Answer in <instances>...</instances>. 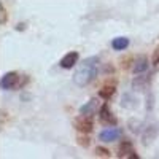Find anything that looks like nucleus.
I'll list each match as a JSON object with an SVG mask.
<instances>
[{"label": "nucleus", "instance_id": "obj_2", "mask_svg": "<svg viewBox=\"0 0 159 159\" xmlns=\"http://www.w3.org/2000/svg\"><path fill=\"white\" fill-rule=\"evenodd\" d=\"M19 80H21V76L16 72H8L2 76V80H0V86H2V89L13 91L19 86Z\"/></svg>", "mask_w": 159, "mask_h": 159}, {"label": "nucleus", "instance_id": "obj_1", "mask_svg": "<svg viewBox=\"0 0 159 159\" xmlns=\"http://www.w3.org/2000/svg\"><path fill=\"white\" fill-rule=\"evenodd\" d=\"M99 67H100L99 57H96V56L86 57L81 64H80L78 70L75 72V75H73V83H75L76 86H80V88L88 86L92 80L97 76Z\"/></svg>", "mask_w": 159, "mask_h": 159}, {"label": "nucleus", "instance_id": "obj_4", "mask_svg": "<svg viewBox=\"0 0 159 159\" xmlns=\"http://www.w3.org/2000/svg\"><path fill=\"white\" fill-rule=\"evenodd\" d=\"M78 52L76 51H70V52H67L62 59H61V62H59V65L62 69H72L73 65L78 62Z\"/></svg>", "mask_w": 159, "mask_h": 159}, {"label": "nucleus", "instance_id": "obj_6", "mask_svg": "<svg viewBox=\"0 0 159 159\" xmlns=\"http://www.w3.org/2000/svg\"><path fill=\"white\" fill-rule=\"evenodd\" d=\"M119 157H137L135 151H134V147L129 140H124L119 145V153H118Z\"/></svg>", "mask_w": 159, "mask_h": 159}, {"label": "nucleus", "instance_id": "obj_5", "mask_svg": "<svg viewBox=\"0 0 159 159\" xmlns=\"http://www.w3.org/2000/svg\"><path fill=\"white\" fill-rule=\"evenodd\" d=\"M119 134H121V130H119V129H116V127H108V129H105V130L100 132L99 139H100L102 142H115V140L119 137Z\"/></svg>", "mask_w": 159, "mask_h": 159}, {"label": "nucleus", "instance_id": "obj_9", "mask_svg": "<svg viewBox=\"0 0 159 159\" xmlns=\"http://www.w3.org/2000/svg\"><path fill=\"white\" fill-rule=\"evenodd\" d=\"M111 46H113L115 51H123V49H126V48L129 46V38H126V37H118V38H115L113 42H111Z\"/></svg>", "mask_w": 159, "mask_h": 159}, {"label": "nucleus", "instance_id": "obj_8", "mask_svg": "<svg viewBox=\"0 0 159 159\" xmlns=\"http://www.w3.org/2000/svg\"><path fill=\"white\" fill-rule=\"evenodd\" d=\"M96 108H97V100L96 99H91L86 105H83L80 108V115H84V116H92L96 113Z\"/></svg>", "mask_w": 159, "mask_h": 159}, {"label": "nucleus", "instance_id": "obj_13", "mask_svg": "<svg viewBox=\"0 0 159 159\" xmlns=\"http://www.w3.org/2000/svg\"><path fill=\"white\" fill-rule=\"evenodd\" d=\"M0 11H2V24H5L7 22V19H8V15H7V11H5V7L3 5H0Z\"/></svg>", "mask_w": 159, "mask_h": 159}, {"label": "nucleus", "instance_id": "obj_3", "mask_svg": "<svg viewBox=\"0 0 159 159\" xmlns=\"http://www.w3.org/2000/svg\"><path fill=\"white\" fill-rule=\"evenodd\" d=\"M75 127L81 132H91L92 130V119L91 116H84V115H80V118L75 119Z\"/></svg>", "mask_w": 159, "mask_h": 159}, {"label": "nucleus", "instance_id": "obj_10", "mask_svg": "<svg viewBox=\"0 0 159 159\" xmlns=\"http://www.w3.org/2000/svg\"><path fill=\"white\" fill-rule=\"evenodd\" d=\"M148 69V61L147 57H139L135 62H134V67H132V70H134V73H142Z\"/></svg>", "mask_w": 159, "mask_h": 159}, {"label": "nucleus", "instance_id": "obj_14", "mask_svg": "<svg viewBox=\"0 0 159 159\" xmlns=\"http://www.w3.org/2000/svg\"><path fill=\"white\" fill-rule=\"evenodd\" d=\"M153 64H159V46L153 52Z\"/></svg>", "mask_w": 159, "mask_h": 159}, {"label": "nucleus", "instance_id": "obj_11", "mask_svg": "<svg viewBox=\"0 0 159 159\" xmlns=\"http://www.w3.org/2000/svg\"><path fill=\"white\" fill-rule=\"evenodd\" d=\"M115 94V86H103L100 91H99V96L105 100H108L111 96Z\"/></svg>", "mask_w": 159, "mask_h": 159}, {"label": "nucleus", "instance_id": "obj_7", "mask_svg": "<svg viewBox=\"0 0 159 159\" xmlns=\"http://www.w3.org/2000/svg\"><path fill=\"white\" fill-rule=\"evenodd\" d=\"M99 115H100V121H103V123H110V124H115V123H116V118L111 115V111H110V108H108L107 103L102 105Z\"/></svg>", "mask_w": 159, "mask_h": 159}, {"label": "nucleus", "instance_id": "obj_12", "mask_svg": "<svg viewBox=\"0 0 159 159\" xmlns=\"http://www.w3.org/2000/svg\"><path fill=\"white\" fill-rule=\"evenodd\" d=\"M96 156L110 157V151H108V150H103V148H96Z\"/></svg>", "mask_w": 159, "mask_h": 159}]
</instances>
